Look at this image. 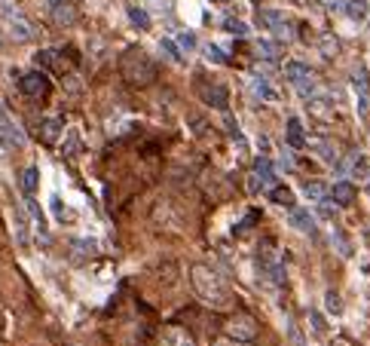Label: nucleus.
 <instances>
[{
    "mask_svg": "<svg viewBox=\"0 0 370 346\" xmlns=\"http://www.w3.org/2000/svg\"><path fill=\"white\" fill-rule=\"evenodd\" d=\"M159 46H162V53H166L174 65H184V49L178 46V40H169V37H162L159 40Z\"/></svg>",
    "mask_w": 370,
    "mask_h": 346,
    "instance_id": "obj_29",
    "label": "nucleus"
},
{
    "mask_svg": "<svg viewBox=\"0 0 370 346\" xmlns=\"http://www.w3.org/2000/svg\"><path fill=\"white\" fill-rule=\"evenodd\" d=\"M349 169H352V175L358 181H370V162H367V157L361 154V150H355V154L349 157Z\"/></svg>",
    "mask_w": 370,
    "mask_h": 346,
    "instance_id": "obj_24",
    "label": "nucleus"
},
{
    "mask_svg": "<svg viewBox=\"0 0 370 346\" xmlns=\"http://www.w3.org/2000/svg\"><path fill=\"white\" fill-rule=\"evenodd\" d=\"M61 132H65V123H61L58 117H46L43 123H40V138H43L46 145H56L61 138Z\"/></svg>",
    "mask_w": 370,
    "mask_h": 346,
    "instance_id": "obj_22",
    "label": "nucleus"
},
{
    "mask_svg": "<svg viewBox=\"0 0 370 346\" xmlns=\"http://www.w3.org/2000/svg\"><path fill=\"white\" fill-rule=\"evenodd\" d=\"M270 199L275 202V206H282L285 211L297 209V196H294V190H291V187H285V184H275V187H270Z\"/></svg>",
    "mask_w": 370,
    "mask_h": 346,
    "instance_id": "obj_21",
    "label": "nucleus"
},
{
    "mask_svg": "<svg viewBox=\"0 0 370 346\" xmlns=\"http://www.w3.org/2000/svg\"><path fill=\"white\" fill-rule=\"evenodd\" d=\"M248 89H251V95L260 98V101H270V105H273V101H279V93H275L273 83L266 77H254L251 83H248Z\"/></svg>",
    "mask_w": 370,
    "mask_h": 346,
    "instance_id": "obj_20",
    "label": "nucleus"
},
{
    "mask_svg": "<svg viewBox=\"0 0 370 346\" xmlns=\"http://www.w3.org/2000/svg\"><path fill=\"white\" fill-rule=\"evenodd\" d=\"M303 193H306L310 199H315V202L331 196V190H327V184H322V181H306V184H303Z\"/></svg>",
    "mask_w": 370,
    "mask_h": 346,
    "instance_id": "obj_31",
    "label": "nucleus"
},
{
    "mask_svg": "<svg viewBox=\"0 0 370 346\" xmlns=\"http://www.w3.org/2000/svg\"><path fill=\"white\" fill-rule=\"evenodd\" d=\"M315 150H318V157H322V162H327V166H337V162H340V157H337V147L331 145V141H318Z\"/></svg>",
    "mask_w": 370,
    "mask_h": 346,
    "instance_id": "obj_32",
    "label": "nucleus"
},
{
    "mask_svg": "<svg viewBox=\"0 0 370 346\" xmlns=\"http://www.w3.org/2000/svg\"><path fill=\"white\" fill-rule=\"evenodd\" d=\"M324 4H331V6H334V4H340V0H324Z\"/></svg>",
    "mask_w": 370,
    "mask_h": 346,
    "instance_id": "obj_44",
    "label": "nucleus"
},
{
    "mask_svg": "<svg viewBox=\"0 0 370 346\" xmlns=\"http://www.w3.org/2000/svg\"><path fill=\"white\" fill-rule=\"evenodd\" d=\"M211 346H251V343H245V340H236V337H230V334H223V337H218Z\"/></svg>",
    "mask_w": 370,
    "mask_h": 346,
    "instance_id": "obj_41",
    "label": "nucleus"
},
{
    "mask_svg": "<svg viewBox=\"0 0 370 346\" xmlns=\"http://www.w3.org/2000/svg\"><path fill=\"white\" fill-rule=\"evenodd\" d=\"M324 310L331 313V315H340V313H343V300H340V294H337V291H324Z\"/></svg>",
    "mask_w": 370,
    "mask_h": 346,
    "instance_id": "obj_34",
    "label": "nucleus"
},
{
    "mask_svg": "<svg viewBox=\"0 0 370 346\" xmlns=\"http://www.w3.org/2000/svg\"><path fill=\"white\" fill-rule=\"evenodd\" d=\"M202 53H205V58H208V62H214V65H227V53H223L221 46L205 43V46H202Z\"/></svg>",
    "mask_w": 370,
    "mask_h": 346,
    "instance_id": "obj_33",
    "label": "nucleus"
},
{
    "mask_svg": "<svg viewBox=\"0 0 370 346\" xmlns=\"http://www.w3.org/2000/svg\"><path fill=\"white\" fill-rule=\"evenodd\" d=\"M223 28H227L230 34H236V37H248V31H251L242 19H223Z\"/></svg>",
    "mask_w": 370,
    "mask_h": 346,
    "instance_id": "obj_35",
    "label": "nucleus"
},
{
    "mask_svg": "<svg viewBox=\"0 0 370 346\" xmlns=\"http://www.w3.org/2000/svg\"><path fill=\"white\" fill-rule=\"evenodd\" d=\"M310 322H312V331L315 334H327V325H324V319H322V313H310Z\"/></svg>",
    "mask_w": 370,
    "mask_h": 346,
    "instance_id": "obj_40",
    "label": "nucleus"
},
{
    "mask_svg": "<svg viewBox=\"0 0 370 346\" xmlns=\"http://www.w3.org/2000/svg\"><path fill=\"white\" fill-rule=\"evenodd\" d=\"M190 285L196 291V298L211 310H227L233 303V291L230 285L221 279L218 270H211L208 263H193L190 267Z\"/></svg>",
    "mask_w": 370,
    "mask_h": 346,
    "instance_id": "obj_1",
    "label": "nucleus"
},
{
    "mask_svg": "<svg viewBox=\"0 0 370 346\" xmlns=\"http://www.w3.org/2000/svg\"><path fill=\"white\" fill-rule=\"evenodd\" d=\"M0 16H4V22H6V31L9 37L16 40V43H31V40L37 37V28L28 22V19L18 13V9H13L9 4H0Z\"/></svg>",
    "mask_w": 370,
    "mask_h": 346,
    "instance_id": "obj_4",
    "label": "nucleus"
},
{
    "mask_svg": "<svg viewBox=\"0 0 370 346\" xmlns=\"http://www.w3.org/2000/svg\"><path fill=\"white\" fill-rule=\"evenodd\" d=\"M61 56L58 49H40V53L34 56V62L37 68H46V70H56V74H65V62H61Z\"/></svg>",
    "mask_w": 370,
    "mask_h": 346,
    "instance_id": "obj_18",
    "label": "nucleus"
},
{
    "mask_svg": "<svg viewBox=\"0 0 370 346\" xmlns=\"http://www.w3.org/2000/svg\"><path fill=\"white\" fill-rule=\"evenodd\" d=\"M13 227H16V239L18 246H28V218H25V209H16L13 211Z\"/></svg>",
    "mask_w": 370,
    "mask_h": 346,
    "instance_id": "obj_25",
    "label": "nucleus"
},
{
    "mask_svg": "<svg viewBox=\"0 0 370 346\" xmlns=\"http://www.w3.org/2000/svg\"><path fill=\"white\" fill-rule=\"evenodd\" d=\"M129 22L141 28V31H150V16H147V9L138 6V4H129Z\"/></svg>",
    "mask_w": 370,
    "mask_h": 346,
    "instance_id": "obj_26",
    "label": "nucleus"
},
{
    "mask_svg": "<svg viewBox=\"0 0 370 346\" xmlns=\"http://www.w3.org/2000/svg\"><path fill=\"white\" fill-rule=\"evenodd\" d=\"M211 4H221L223 6V4H230V0H211Z\"/></svg>",
    "mask_w": 370,
    "mask_h": 346,
    "instance_id": "obj_43",
    "label": "nucleus"
},
{
    "mask_svg": "<svg viewBox=\"0 0 370 346\" xmlns=\"http://www.w3.org/2000/svg\"><path fill=\"white\" fill-rule=\"evenodd\" d=\"M77 150H80V132H77V129H68L65 138H61V154H65V157H74Z\"/></svg>",
    "mask_w": 370,
    "mask_h": 346,
    "instance_id": "obj_30",
    "label": "nucleus"
},
{
    "mask_svg": "<svg viewBox=\"0 0 370 346\" xmlns=\"http://www.w3.org/2000/svg\"><path fill=\"white\" fill-rule=\"evenodd\" d=\"M343 13H346L349 22L361 25L370 19V0H343Z\"/></svg>",
    "mask_w": 370,
    "mask_h": 346,
    "instance_id": "obj_17",
    "label": "nucleus"
},
{
    "mask_svg": "<svg viewBox=\"0 0 370 346\" xmlns=\"http://www.w3.org/2000/svg\"><path fill=\"white\" fill-rule=\"evenodd\" d=\"M306 108H310V114L315 120H322V123H331V120L337 117V108H334V98H327V95H312V98H306Z\"/></svg>",
    "mask_w": 370,
    "mask_h": 346,
    "instance_id": "obj_12",
    "label": "nucleus"
},
{
    "mask_svg": "<svg viewBox=\"0 0 370 346\" xmlns=\"http://www.w3.org/2000/svg\"><path fill=\"white\" fill-rule=\"evenodd\" d=\"M285 77H287V83H291L303 98L318 95V89H315V77H312L310 65H303V62H287V65H285Z\"/></svg>",
    "mask_w": 370,
    "mask_h": 346,
    "instance_id": "obj_5",
    "label": "nucleus"
},
{
    "mask_svg": "<svg viewBox=\"0 0 370 346\" xmlns=\"http://www.w3.org/2000/svg\"><path fill=\"white\" fill-rule=\"evenodd\" d=\"M367 22H370V19H367Z\"/></svg>",
    "mask_w": 370,
    "mask_h": 346,
    "instance_id": "obj_47",
    "label": "nucleus"
},
{
    "mask_svg": "<svg viewBox=\"0 0 370 346\" xmlns=\"http://www.w3.org/2000/svg\"><path fill=\"white\" fill-rule=\"evenodd\" d=\"M120 74L122 80H126L129 86H150L153 80H157V62L147 56V49H141V46H129V49H122L120 53Z\"/></svg>",
    "mask_w": 370,
    "mask_h": 346,
    "instance_id": "obj_2",
    "label": "nucleus"
},
{
    "mask_svg": "<svg viewBox=\"0 0 370 346\" xmlns=\"http://www.w3.org/2000/svg\"><path fill=\"white\" fill-rule=\"evenodd\" d=\"M282 53V46L275 43V40H257V56H263L266 62H275Z\"/></svg>",
    "mask_w": 370,
    "mask_h": 346,
    "instance_id": "obj_28",
    "label": "nucleus"
},
{
    "mask_svg": "<svg viewBox=\"0 0 370 346\" xmlns=\"http://www.w3.org/2000/svg\"><path fill=\"white\" fill-rule=\"evenodd\" d=\"M202 101L208 108H214V110H227V105H230V93H227V86H221V83H211V86H202Z\"/></svg>",
    "mask_w": 370,
    "mask_h": 346,
    "instance_id": "obj_13",
    "label": "nucleus"
},
{
    "mask_svg": "<svg viewBox=\"0 0 370 346\" xmlns=\"http://www.w3.org/2000/svg\"><path fill=\"white\" fill-rule=\"evenodd\" d=\"M257 270H260V276L273 285L285 282V258L273 239L260 242V248H257Z\"/></svg>",
    "mask_w": 370,
    "mask_h": 346,
    "instance_id": "obj_3",
    "label": "nucleus"
},
{
    "mask_svg": "<svg viewBox=\"0 0 370 346\" xmlns=\"http://www.w3.org/2000/svg\"><path fill=\"white\" fill-rule=\"evenodd\" d=\"M58 4H65V0H43V9H46V13H49V9H56Z\"/></svg>",
    "mask_w": 370,
    "mask_h": 346,
    "instance_id": "obj_42",
    "label": "nucleus"
},
{
    "mask_svg": "<svg viewBox=\"0 0 370 346\" xmlns=\"http://www.w3.org/2000/svg\"><path fill=\"white\" fill-rule=\"evenodd\" d=\"M178 46L184 49V53H193V49H196V34H193V31H181L178 34Z\"/></svg>",
    "mask_w": 370,
    "mask_h": 346,
    "instance_id": "obj_39",
    "label": "nucleus"
},
{
    "mask_svg": "<svg viewBox=\"0 0 370 346\" xmlns=\"http://www.w3.org/2000/svg\"><path fill=\"white\" fill-rule=\"evenodd\" d=\"M352 86H355V95H358V114L367 117V95H370V77H367V68L358 65L352 70Z\"/></svg>",
    "mask_w": 370,
    "mask_h": 346,
    "instance_id": "obj_11",
    "label": "nucleus"
},
{
    "mask_svg": "<svg viewBox=\"0 0 370 346\" xmlns=\"http://www.w3.org/2000/svg\"><path fill=\"white\" fill-rule=\"evenodd\" d=\"M287 224L300 233H315V218L310 215V209H300V206L291 209L287 211Z\"/></svg>",
    "mask_w": 370,
    "mask_h": 346,
    "instance_id": "obj_19",
    "label": "nucleus"
},
{
    "mask_svg": "<svg viewBox=\"0 0 370 346\" xmlns=\"http://www.w3.org/2000/svg\"><path fill=\"white\" fill-rule=\"evenodd\" d=\"M70 251H74L77 261H89V258H95L98 254V242L95 239H74L70 242Z\"/></svg>",
    "mask_w": 370,
    "mask_h": 346,
    "instance_id": "obj_23",
    "label": "nucleus"
},
{
    "mask_svg": "<svg viewBox=\"0 0 370 346\" xmlns=\"http://www.w3.org/2000/svg\"><path fill=\"white\" fill-rule=\"evenodd\" d=\"M367 190H370V184H367Z\"/></svg>",
    "mask_w": 370,
    "mask_h": 346,
    "instance_id": "obj_46",
    "label": "nucleus"
},
{
    "mask_svg": "<svg viewBox=\"0 0 370 346\" xmlns=\"http://www.w3.org/2000/svg\"><path fill=\"white\" fill-rule=\"evenodd\" d=\"M0 43H4V34H0Z\"/></svg>",
    "mask_w": 370,
    "mask_h": 346,
    "instance_id": "obj_45",
    "label": "nucleus"
},
{
    "mask_svg": "<svg viewBox=\"0 0 370 346\" xmlns=\"http://www.w3.org/2000/svg\"><path fill=\"white\" fill-rule=\"evenodd\" d=\"M0 141L9 147H25V132L4 105H0Z\"/></svg>",
    "mask_w": 370,
    "mask_h": 346,
    "instance_id": "obj_9",
    "label": "nucleus"
},
{
    "mask_svg": "<svg viewBox=\"0 0 370 346\" xmlns=\"http://www.w3.org/2000/svg\"><path fill=\"white\" fill-rule=\"evenodd\" d=\"M257 22H260L266 31H273L279 40H291V34H294V28L285 19L282 9H260V13H257Z\"/></svg>",
    "mask_w": 370,
    "mask_h": 346,
    "instance_id": "obj_8",
    "label": "nucleus"
},
{
    "mask_svg": "<svg viewBox=\"0 0 370 346\" xmlns=\"http://www.w3.org/2000/svg\"><path fill=\"white\" fill-rule=\"evenodd\" d=\"M245 181H248V184H245V187H248L251 196H257V193H263V187H266V181H263L260 175H257V172H251V175L245 178Z\"/></svg>",
    "mask_w": 370,
    "mask_h": 346,
    "instance_id": "obj_38",
    "label": "nucleus"
},
{
    "mask_svg": "<svg viewBox=\"0 0 370 346\" xmlns=\"http://www.w3.org/2000/svg\"><path fill=\"white\" fill-rule=\"evenodd\" d=\"M337 209H340V206H337L334 199H318V206H315V211H318V215H322V218H327V221H334Z\"/></svg>",
    "mask_w": 370,
    "mask_h": 346,
    "instance_id": "obj_36",
    "label": "nucleus"
},
{
    "mask_svg": "<svg viewBox=\"0 0 370 346\" xmlns=\"http://www.w3.org/2000/svg\"><path fill=\"white\" fill-rule=\"evenodd\" d=\"M49 206H53V215H56V221L65 224V221L70 218V211L65 209V202H61V196H53V199H49Z\"/></svg>",
    "mask_w": 370,
    "mask_h": 346,
    "instance_id": "obj_37",
    "label": "nucleus"
},
{
    "mask_svg": "<svg viewBox=\"0 0 370 346\" xmlns=\"http://www.w3.org/2000/svg\"><path fill=\"white\" fill-rule=\"evenodd\" d=\"M37 181H40V169L37 166H28L22 172V190H25V196H34V193H37Z\"/></svg>",
    "mask_w": 370,
    "mask_h": 346,
    "instance_id": "obj_27",
    "label": "nucleus"
},
{
    "mask_svg": "<svg viewBox=\"0 0 370 346\" xmlns=\"http://www.w3.org/2000/svg\"><path fill=\"white\" fill-rule=\"evenodd\" d=\"M18 89H22V95H28V98H46L53 83H49V77L37 68V70H28V74L18 77Z\"/></svg>",
    "mask_w": 370,
    "mask_h": 346,
    "instance_id": "obj_7",
    "label": "nucleus"
},
{
    "mask_svg": "<svg viewBox=\"0 0 370 346\" xmlns=\"http://www.w3.org/2000/svg\"><path fill=\"white\" fill-rule=\"evenodd\" d=\"M159 346H196V337L181 325H166L159 331Z\"/></svg>",
    "mask_w": 370,
    "mask_h": 346,
    "instance_id": "obj_10",
    "label": "nucleus"
},
{
    "mask_svg": "<svg viewBox=\"0 0 370 346\" xmlns=\"http://www.w3.org/2000/svg\"><path fill=\"white\" fill-rule=\"evenodd\" d=\"M49 22L58 25V28H70L77 22V6H74V0H65V4H58L56 9H49Z\"/></svg>",
    "mask_w": 370,
    "mask_h": 346,
    "instance_id": "obj_14",
    "label": "nucleus"
},
{
    "mask_svg": "<svg viewBox=\"0 0 370 346\" xmlns=\"http://www.w3.org/2000/svg\"><path fill=\"white\" fill-rule=\"evenodd\" d=\"M355 196H358V190H355L352 181H334V187H331V199H334L340 209L352 206Z\"/></svg>",
    "mask_w": 370,
    "mask_h": 346,
    "instance_id": "obj_16",
    "label": "nucleus"
},
{
    "mask_svg": "<svg viewBox=\"0 0 370 346\" xmlns=\"http://www.w3.org/2000/svg\"><path fill=\"white\" fill-rule=\"evenodd\" d=\"M223 334H230V337L236 340H245V343H251L257 337V319L248 313H236L227 319V325H223Z\"/></svg>",
    "mask_w": 370,
    "mask_h": 346,
    "instance_id": "obj_6",
    "label": "nucleus"
},
{
    "mask_svg": "<svg viewBox=\"0 0 370 346\" xmlns=\"http://www.w3.org/2000/svg\"><path fill=\"white\" fill-rule=\"evenodd\" d=\"M285 138H287V145H291L294 150H300V147L310 145V138H306V129H303V120H300V117H291V120H287Z\"/></svg>",
    "mask_w": 370,
    "mask_h": 346,
    "instance_id": "obj_15",
    "label": "nucleus"
}]
</instances>
